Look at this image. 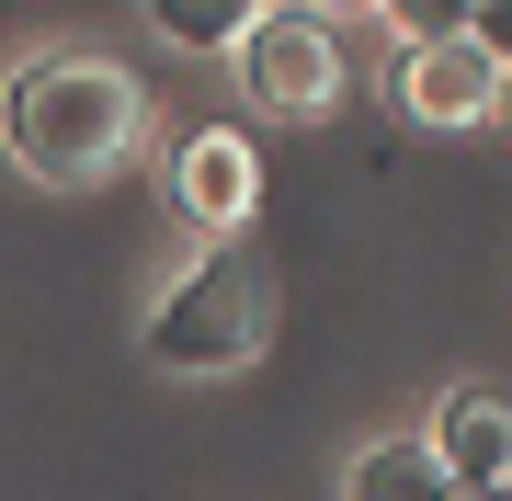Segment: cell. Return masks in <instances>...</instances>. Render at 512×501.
<instances>
[{
    "label": "cell",
    "instance_id": "obj_1",
    "mask_svg": "<svg viewBox=\"0 0 512 501\" xmlns=\"http://www.w3.org/2000/svg\"><path fill=\"white\" fill-rule=\"evenodd\" d=\"M148 126H160V103L114 46H46L0 69V160L46 194H103L148 149Z\"/></svg>",
    "mask_w": 512,
    "mask_h": 501
},
{
    "label": "cell",
    "instance_id": "obj_2",
    "mask_svg": "<svg viewBox=\"0 0 512 501\" xmlns=\"http://www.w3.org/2000/svg\"><path fill=\"white\" fill-rule=\"evenodd\" d=\"M137 353L160 376H251L274 353V274L239 240H194V262H171L160 297L137 308Z\"/></svg>",
    "mask_w": 512,
    "mask_h": 501
},
{
    "label": "cell",
    "instance_id": "obj_3",
    "mask_svg": "<svg viewBox=\"0 0 512 501\" xmlns=\"http://www.w3.org/2000/svg\"><path fill=\"white\" fill-rule=\"evenodd\" d=\"M228 69H239V92H251V114H285V126H319V114L353 92V57L330 35V12H308V0H274V12L239 35Z\"/></svg>",
    "mask_w": 512,
    "mask_h": 501
},
{
    "label": "cell",
    "instance_id": "obj_4",
    "mask_svg": "<svg viewBox=\"0 0 512 501\" xmlns=\"http://www.w3.org/2000/svg\"><path fill=\"white\" fill-rule=\"evenodd\" d=\"M160 205H171L183 240H228V228H251V205H262V149H251L239 126H194L183 149L160 160Z\"/></svg>",
    "mask_w": 512,
    "mask_h": 501
},
{
    "label": "cell",
    "instance_id": "obj_5",
    "mask_svg": "<svg viewBox=\"0 0 512 501\" xmlns=\"http://www.w3.org/2000/svg\"><path fill=\"white\" fill-rule=\"evenodd\" d=\"M387 103H399L410 126H433V137H467V126H490V103H501V57L478 46V35L399 46V69H387Z\"/></svg>",
    "mask_w": 512,
    "mask_h": 501
},
{
    "label": "cell",
    "instance_id": "obj_6",
    "mask_svg": "<svg viewBox=\"0 0 512 501\" xmlns=\"http://www.w3.org/2000/svg\"><path fill=\"white\" fill-rule=\"evenodd\" d=\"M421 433H433V456H444V479H456V490H512V399L444 388Z\"/></svg>",
    "mask_w": 512,
    "mask_h": 501
},
{
    "label": "cell",
    "instance_id": "obj_7",
    "mask_svg": "<svg viewBox=\"0 0 512 501\" xmlns=\"http://www.w3.org/2000/svg\"><path fill=\"white\" fill-rule=\"evenodd\" d=\"M330 490H342V501H421V490H456V479H444L433 433H365Z\"/></svg>",
    "mask_w": 512,
    "mask_h": 501
},
{
    "label": "cell",
    "instance_id": "obj_8",
    "mask_svg": "<svg viewBox=\"0 0 512 501\" xmlns=\"http://www.w3.org/2000/svg\"><path fill=\"white\" fill-rule=\"evenodd\" d=\"M137 12H148V35L183 46V57H239V35L274 12V0H137Z\"/></svg>",
    "mask_w": 512,
    "mask_h": 501
},
{
    "label": "cell",
    "instance_id": "obj_9",
    "mask_svg": "<svg viewBox=\"0 0 512 501\" xmlns=\"http://www.w3.org/2000/svg\"><path fill=\"white\" fill-rule=\"evenodd\" d=\"M376 23L399 46H433V35H467V0H376Z\"/></svg>",
    "mask_w": 512,
    "mask_h": 501
},
{
    "label": "cell",
    "instance_id": "obj_10",
    "mask_svg": "<svg viewBox=\"0 0 512 501\" xmlns=\"http://www.w3.org/2000/svg\"><path fill=\"white\" fill-rule=\"evenodd\" d=\"M467 35L490 46V57H512V0H467Z\"/></svg>",
    "mask_w": 512,
    "mask_h": 501
},
{
    "label": "cell",
    "instance_id": "obj_11",
    "mask_svg": "<svg viewBox=\"0 0 512 501\" xmlns=\"http://www.w3.org/2000/svg\"><path fill=\"white\" fill-rule=\"evenodd\" d=\"M490 126H501V137H512V57H501V103H490Z\"/></svg>",
    "mask_w": 512,
    "mask_h": 501
},
{
    "label": "cell",
    "instance_id": "obj_12",
    "mask_svg": "<svg viewBox=\"0 0 512 501\" xmlns=\"http://www.w3.org/2000/svg\"><path fill=\"white\" fill-rule=\"evenodd\" d=\"M308 12H330V23H353V12H376V0H308Z\"/></svg>",
    "mask_w": 512,
    "mask_h": 501
}]
</instances>
